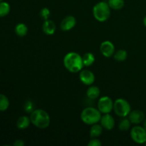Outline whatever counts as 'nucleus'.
<instances>
[{
    "label": "nucleus",
    "mask_w": 146,
    "mask_h": 146,
    "mask_svg": "<svg viewBox=\"0 0 146 146\" xmlns=\"http://www.w3.org/2000/svg\"><path fill=\"white\" fill-rule=\"evenodd\" d=\"M64 65L71 73L80 72L84 66L82 56L76 52H69L64 58Z\"/></svg>",
    "instance_id": "obj_1"
},
{
    "label": "nucleus",
    "mask_w": 146,
    "mask_h": 146,
    "mask_svg": "<svg viewBox=\"0 0 146 146\" xmlns=\"http://www.w3.org/2000/svg\"><path fill=\"white\" fill-rule=\"evenodd\" d=\"M31 123L36 128L45 129L48 128L51 122V118L46 111L43 109H35L30 115Z\"/></svg>",
    "instance_id": "obj_2"
},
{
    "label": "nucleus",
    "mask_w": 146,
    "mask_h": 146,
    "mask_svg": "<svg viewBox=\"0 0 146 146\" xmlns=\"http://www.w3.org/2000/svg\"><path fill=\"white\" fill-rule=\"evenodd\" d=\"M101 113L98 108L94 107H86L81 113V121L86 125H94L100 122L101 118Z\"/></svg>",
    "instance_id": "obj_3"
},
{
    "label": "nucleus",
    "mask_w": 146,
    "mask_h": 146,
    "mask_svg": "<svg viewBox=\"0 0 146 146\" xmlns=\"http://www.w3.org/2000/svg\"><path fill=\"white\" fill-rule=\"evenodd\" d=\"M93 14L97 21L99 22H105L111 16V8L108 2L99 1L94 5L93 8Z\"/></svg>",
    "instance_id": "obj_4"
},
{
    "label": "nucleus",
    "mask_w": 146,
    "mask_h": 146,
    "mask_svg": "<svg viewBox=\"0 0 146 146\" xmlns=\"http://www.w3.org/2000/svg\"><path fill=\"white\" fill-rule=\"evenodd\" d=\"M113 111L118 116L125 118L131 111V106L124 98H118L113 103Z\"/></svg>",
    "instance_id": "obj_5"
},
{
    "label": "nucleus",
    "mask_w": 146,
    "mask_h": 146,
    "mask_svg": "<svg viewBox=\"0 0 146 146\" xmlns=\"http://www.w3.org/2000/svg\"><path fill=\"white\" fill-rule=\"evenodd\" d=\"M131 137L138 144H144L146 142V131L143 126L136 125L131 131Z\"/></svg>",
    "instance_id": "obj_6"
},
{
    "label": "nucleus",
    "mask_w": 146,
    "mask_h": 146,
    "mask_svg": "<svg viewBox=\"0 0 146 146\" xmlns=\"http://www.w3.org/2000/svg\"><path fill=\"white\" fill-rule=\"evenodd\" d=\"M98 109L102 114L110 113L113 110V101L108 96L101 97L98 101Z\"/></svg>",
    "instance_id": "obj_7"
},
{
    "label": "nucleus",
    "mask_w": 146,
    "mask_h": 146,
    "mask_svg": "<svg viewBox=\"0 0 146 146\" xmlns=\"http://www.w3.org/2000/svg\"><path fill=\"white\" fill-rule=\"evenodd\" d=\"M100 51L104 56L110 58L115 53V46L111 41H104L100 45Z\"/></svg>",
    "instance_id": "obj_8"
},
{
    "label": "nucleus",
    "mask_w": 146,
    "mask_h": 146,
    "mask_svg": "<svg viewBox=\"0 0 146 146\" xmlns=\"http://www.w3.org/2000/svg\"><path fill=\"white\" fill-rule=\"evenodd\" d=\"M95 75L90 70H81L79 74V79L84 85L91 86L95 81Z\"/></svg>",
    "instance_id": "obj_9"
},
{
    "label": "nucleus",
    "mask_w": 146,
    "mask_h": 146,
    "mask_svg": "<svg viewBox=\"0 0 146 146\" xmlns=\"http://www.w3.org/2000/svg\"><path fill=\"white\" fill-rule=\"evenodd\" d=\"M76 24V19L75 17L74 16L69 15L63 19L60 24V28L62 31H70L75 27Z\"/></svg>",
    "instance_id": "obj_10"
},
{
    "label": "nucleus",
    "mask_w": 146,
    "mask_h": 146,
    "mask_svg": "<svg viewBox=\"0 0 146 146\" xmlns=\"http://www.w3.org/2000/svg\"><path fill=\"white\" fill-rule=\"evenodd\" d=\"M100 123L104 129L106 131H111L115 126V120L110 113L104 114V115L101 116Z\"/></svg>",
    "instance_id": "obj_11"
},
{
    "label": "nucleus",
    "mask_w": 146,
    "mask_h": 146,
    "mask_svg": "<svg viewBox=\"0 0 146 146\" xmlns=\"http://www.w3.org/2000/svg\"><path fill=\"white\" fill-rule=\"evenodd\" d=\"M128 116L131 123L135 124V125L141 123L145 120V114L143 111L141 110H134V111H131Z\"/></svg>",
    "instance_id": "obj_12"
},
{
    "label": "nucleus",
    "mask_w": 146,
    "mask_h": 146,
    "mask_svg": "<svg viewBox=\"0 0 146 146\" xmlns=\"http://www.w3.org/2000/svg\"><path fill=\"white\" fill-rule=\"evenodd\" d=\"M56 27L52 20L48 19L44 21L42 25V30L44 33L46 35H53L56 32Z\"/></svg>",
    "instance_id": "obj_13"
},
{
    "label": "nucleus",
    "mask_w": 146,
    "mask_h": 146,
    "mask_svg": "<svg viewBox=\"0 0 146 146\" xmlns=\"http://www.w3.org/2000/svg\"><path fill=\"white\" fill-rule=\"evenodd\" d=\"M100 94H101L100 88L96 86H90L86 91V96L88 99L90 100L96 99L97 98L99 97Z\"/></svg>",
    "instance_id": "obj_14"
},
{
    "label": "nucleus",
    "mask_w": 146,
    "mask_h": 146,
    "mask_svg": "<svg viewBox=\"0 0 146 146\" xmlns=\"http://www.w3.org/2000/svg\"><path fill=\"white\" fill-rule=\"evenodd\" d=\"M31 123L30 117L27 116V115H22L17 120V127L20 130H24L28 128Z\"/></svg>",
    "instance_id": "obj_15"
},
{
    "label": "nucleus",
    "mask_w": 146,
    "mask_h": 146,
    "mask_svg": "<svg viewBox=\"0 0 146 146\" xmlns=\"http://www.w3.org/2000/svg\"><path fill=\"white\" fill-rule=\"evenodd\" d=\"M103 129L104 128L101 124L95 123L94 125H91V129H90V136L91 138H98L102 134Z\"/></svg>",
    "instance_id": "obj_16"
},
{
    "label": "nucleus",
    "mask_w": 146,
    "mask_h": 146,
    "mask_svg": "<svg viewBox=\"0 0 146 146\" xmlns=\"http://www.w3.org/2000/svg\"><path fill=\"white\" fill-rule=\"evenodd\" d=\"M15 33L19 36H25L28 33V27L24 23H19L15 27Z\"/></svg>",
    "instance_id": "obj_17"
},
{
    "label": "nucleus",
    "mask_w": 146,
    "mask_h": 146,
    "mask_svg": "<svg viewBox=\"0 0 146 146\" xmlns=\"http://www.w3.org/2000/svg\"><path fill=\"white\" fill-rule=\"evenodd\" d=\"M82 59L84 66H91L95 62V56L91 52H87L84 54L82 56Z\"/></svg>",
    "instance_id": "obj_18"
},
{
    "label": "nucleus",
    "mask_w": 146,
    "mask_h": 146,
    "mask_svg": "<svg viewBox=\"0 0 146 146\" xmlns=\"http://www.w3.org/2000/svg\"><path fill=\"white\" fill-rule=\"evenodd\" d=\"M108 4L110 8L113 10H121L125 6L124 0H108Z\"/></svg>",
    "instance_id": "obj_19"
},
{
    "label": "nucleus",
    "mask_w": 146,
    "mask_h": 146,
    "mask_svg": "<svg viewBox=\"0 0 146 146\" xmlns=\"http://www.w3.org/2000/svg\"><path fill=\"white\" fill-rule=\"evenodd\" d=\"M114 59L118 62H123V61H125L128 57V53L125 50L123 49H119L117 51H115L113 54Z\"/></svg>",
    "instance_id": "obj_20"
},
{
    "label": "nucleus",
    "mask_w": 146,
    "mask_h": 146,
    "mask_svg": "<svg viewBox=\"0 0 146 146\" xmlns=\"http://www.w3.org/2000/svg\"><path fill=\"white\" fill-rule=\"evenodd\" d=\"M11 10V7L9 3L6 1H1L0 2V17H4L8 15Z\"/></svg>",
    "instance_id": "obj_21"
},
{
    "label": "nucleus",
    "mask_w": 146,
    "mask_h": 146,
    "mask_svg": "<svg viewBox=\"0 0 146 146\" xmlns=\"http://www.w3.org/2000/svg\"><path fill=\"white\" fill-rule=\"evenodd\" d=\"M9 106V98L4 94H0V111H5Z\"/></svg>",
    "instance_id": "obj_22"
},
{
    "label": "nucleus",
    "mask_w": 146,
    "mask_h": 146,
    "mask_svg": "<svg viewBox=\"0 0 146 146\" xmlns=\"http://www.w3.org/2000/svg\"><path fill=\"white\" fill-rule=\"evenodd\" d=\"M131 125V122L129 118H123L121 120L118 125V128L121 131H127L130 129Z\"/></svg>",
    "instance_id": "obj_23"
},
{
    "label": "nucleus",
    "mask_w": 146,
    "mask_h": 146,
    "mask_svg": "<svg viewBox=\"0 0 146 146\" xmlns=\"http://www.w3.org/2000/svg\"><path fill=\"white\" fill-rule=\"evenodd\" d=\"M39 14L41 18L44 21H46V20L49 19V17L51 16V11H50L49 9H48L47 7H44V8L41 9L39 12Z\"/></svg>",
    "instance_id": "obj_24"
},
{
    "label": "nucleus",
    "mask_w": 146,
    "mask_h": 146,
    "mask_svg": "<svg viewBox=\"0 0 146 146\" xmlns=\"http://www.w3.org/2000/svg\"><path fill=\"white\" fill-rule=\"evenodd\" d=\"M24 111L27 113H31L32 111H34V110H35L34 108V103L30 101V100L26 101L24 105Z\"/></svg>",
    "instance_id": "obj_25"
},
{
    "label": "nucleus",
    "mask_w": 146,
    "mask_h": 146,
    "mask_svg": "<svg viewBox=\"0 0 146 146\" xmlns=\"http://www.w3.org/2000/svg\"><path fill=\"white\" fill-rule=\"evenodd\" d=\"M101 145H102V143L97 138H92L91 141H89L88 143V146H101Z\"/></svg>",
    "instance_id": "obj_26"
},
{
    "label": "nucleus",
    "mask_w": 146,
    "mask_h": 146,
    "mask_svg": "<svg viewBox=\"0 0 146 146\" xmlns=\"http://www.w3.org/2000/svg\"><path fill=\"white\" fill-rule=\"evenodd\" d=\"M14 146H24V142L23 140H17L14 143Z\"/></svg>",
    "instance_id": "obj_27"
},
{
    "label": "nucleus",
    "mask_w": 146,
    "mask_h": 146,
    "mask_svg": "<svg viewBox=\"0 0 146 146\" xmlns=\"http://www.w3.org/2000/svg\"><path fill=\"white\" fill-rule=\"evenodd\" d=\"M143 127L145 128V130L146 131V119H145L143 121Z\"/></svg>",
    "instance_id": "obj_28"
},
{
    "label": "nucleus",
    "mask_w": 146,
    "mask_h": 146,
    "mask_svg": "<svg viewBox=\"0 0 146 146\" xmlns=\"http://www.w3.org/2000/svg\"><path fill=\"white\" fill-rule=\"evenodd\" d=\"M143 24H144V26L146 27V16L144 17V19H143Z\"/></svg>",
    "instance_id": "obj_29"
},
{
    "label": "nucleus",
    "mask_w": 146,
    "mask_h": 146,
    "mask_svg": "<svg viewBox=\"0 0 146 146\" xmlns=\"http://www.w3.org/2000/svg\"><path fill=\"white\" fill-rule=\"evenodd\" d=\"M3 1V0H0V2H1V1Z\"/></svg>",
    "instance_id": "obj_30"
},
{
    "label": "nucleus",
    "mask_w": 146,
    "mask_h": 146,
    "mask_svg": "<svg viewBox=\"0 0 146 146\" xmlns=\"http://www.w3.org/2000/svg\"><path fill=\"white\" fill-rule=\"evenodd\" d=\"M145 145H146V142H145Z\"/></svg>",
    "instance_id": "obj_31"
}]
</instances>
